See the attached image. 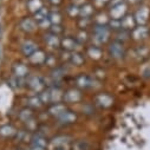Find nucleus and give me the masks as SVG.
I'll return each instance as SVG.
<instances>
[{
	"mask_svg": "<svg viewBox=\"0 0 150 150\" xmlns=\"http://www.w3.org/2000/svg\"><path fill=\"white\" fill-rule=\"evenodd\" d=\"M46 58H47V56L45 54L44 51L37 50L34 53H32V54L28 57V60H30V63L33 64V65H42V64H45Z\"/></svg>",
	"mask_w": 150,
	"mask_h": 150,
	"instance_id": "8",
	"label": "nucleus"
},
{
	"mask_svg": "<svg viewBox=\"0 0 150 150\" xmlns=\"http://www.w3.org/2000/svg\"><path fill=\"white\" fill-rule=\"evenodd\" d=\"M110 37V28L106 25H96L93 28V42L95 45L104 44L109 40Z\"/></svg>",
	"mask_w": 150,
	"mask_h": 150,
	"instance_id": "1",
	"label": "nucleus"
},
{
	"mask_svg": "<svg viewBox=\"0 0 150 150\" xmlns=\"http://www.w3.org/2000/svg\"><path fill=\"white\" fill-rule=\"evenodd\" d=\"M10 82H11V85H12L14 89H20V88L24 86V78H18V77L13 76Z\"/></svg>",
	"mask_w": 150,
	"mask_h": 150,
	"instance_id": "35",
	"label": "nucleus"
},
{
	"mask_svg": "<svg viewBox=\"0 0 150 150\" xmlns=\"http://www.w3.org/2000/svg\"><path fill=\"white\" fill-rule=\"evenodd\" d=\"M65 111H66V106L64 104H62V103H53L51 105V108L49 109L50 115H52V116H54L57 118L63 114V112H65Z\"/></svg>",
	"mask_w": 150,
	"mask_h": 150,
	"instance_id": "16",
	"label": "nucleus"
},
{
	"mask_svg": "<svg viewBox=\"0 0 150 150\" xmlns=\"http://www.w3.org/2000/svg\"><path fill=\"white\" fill-rule=\"evenodd\" d=\"M27 104L31 108H37L38 109V108H40L43 105V102L39 98V96H31V97L27 98Z\"/></svg>",
	"mask_w": 150,
	"mask_h": 150,
	"instance_id": "29",
	"label": "nucleus"
},
{
	"mask_svg": "<svg viewBox=\"0 0 150 150\" xmlns=\"http://www.w3.org/2000/svg\"><path fill=\"white\" fill-rule=\"evenodd\" d=\"M109 25H110V30H121L122 28V24H121V20H115V19H111L109 21Z\"/></svg>",
	"mask_w": 150,
	"mask_h": 150,
	"instance_id": "38",
	"label": "nucleus"
},
{
	"mask_svg": "<svg viewBox=\"0 0 150 150\" xmlns=\"http://www.w3.org/2000/svg\"><path fill=\"white\" fill-rule=\"evenodd\" d=\"M129 37H130V33H129V31L121 28V30H120V31L116 33V42H120V43H124V42H127V40L129 39Z\"/></svg>",
	"mask_w": 150,
	"mask_h": 150,
	"instance_id": "31",
	"label": "nucleus"
},
{
	"mask_svg": "<svg viewBox=\"0 0 150 150\" xmlns=\"http://www.w3.org/2000/svg\"><path fill=\"white\" fill-rule=\"evenodd\" d=\"M19 26L24 32H33L37 28V21L32 18H24L20 20Z\"/></svg>",
	"mask_w": 150,
	"mask_h": 150,
	"instance_id": "13",
	"label": "nucleus"
},
{
	"mask_svg": "<svg viewBox=\"0 0 150 150\" xmlns=\"http://www.w3.org/2000/svg\"><path fill=\"white\" fill-rule=\"evenodd\" d=\"M16 134L17 131L12 125H3L0 128V135L4 137H11V136H14Z\"/></svg>",
	"mask_w": 150,
	"mask_h": 150,
	"instance_id": "27",
	"label": "nucleus"
},
{
	"mask_svg": "<svg viewBox=\"0 0 150 150\" xmlns=\"http://www.w3.org/2000/svg\"><path fill=\"white\" fill-rule=\"evenodd\" d=\"M26 127H27L28 130H34V129L37 128V125H35V123H34V120L32 118L31 121H28V122L26 123Z\"/></svg>",
	"mask_w": 150,
	"mask_h": 150,
	"instance_id": "46",
	"label": "nucleus"
},
{
	"mask_svg": "<svg viewBox=\"0 0 150 150\" xmlns=\"http://www.w3.org/2000/svg\"><path fill=\"white\" fill-rule=\"evenodd\" d=\"M109 21H110V19L105 13H99L95 17L96 25H106V24H109Z\"/></svg>",
	"mask_w": 150,
	"mask_h": 150,
	"instance_id": "32",
	"label": "nucleus"
},
{
	"mask_svg": "<svg viewBox=\"0 0 150 150\" xmlns=\"http://www.w3.org/2000/svg\"><path fill=\"white\" fill-rule=\"evenodd\" d=\"M88 56L92 59H99L102 57V50L97 45H92L88 49Z\"/></svg>",
	"mask_w": 150,
	"mask_h": 150,
	"instance_id": "24",
	"label": "nucleus"
},
{
	"mask_svg": "<svg viewBox=\"0 0 150 150\" xmlns=\"http://www.w3.org/2000/svg\"><path fill=\"white\" fill-rule=\"evenodd\" d=\"M95 100H96V104L102 106V108H109L114 103V98H112L110 95L108 93H99L95 97Z\"/></svg>",
	"mask_w": 150,
	"mask_h": 150,
	"instance_id": "11",
	"label": "nucleus"
},
{
	"mask_svg": "<svg viewBox=\"0 0 150 150\" xmlns=\"http://www.w3.org/2000/svg\"><path fill=\"white\" fill-rule=\"evenodd\" d=\"M90 145L85 141H79L76 143V150H89Z\"/></svg>",
	"mask_w": 150,
	"mask_h": 150,
	"instance_id": "40",
	"label": "nucleus"
},
{
	"mask_svg": "<svg viewBox=\"0 0 150 150\" xmlns=\"http://www.w3.org/2000/svg\"><path fill=\"white\" fill-rule=\"evenodd\" d=\"M39 98L42 99L43 104L44 103H51V99H50V90H44L39 93Z\"/></svg>",
	"mask_w": 150,
	"mask_h": 150,
	"instance_id": "37",
	"label": "nucleus"
},
{
	"mask_svg": "<svg viewBox=\"0 0 150 150\" xmlns=\"http://www.w3.org/2000/svg\"><path fill=\"white\" fill-rule=\"evenodd\" d=\"M37 50H38V45H37L34 42H32V40H25L21 44V51L26 57H30Z\"/></svg>",
	"mask_w": 150,
	"mask_h": 150,
	"instance_id": "14",
	"label": "nucleus"
},
{
	"mask_svg": "<svg viewBox=\"0 0 150 150\" xmlns=\"http://www.w3.org/2000/svg\"><path fill=\"white\" fill-rule=\"evenodd\" d=\"M63 99L66 103H77L82 99V92L78 89H70L64 93Z\"/></svg>",
	"mask_w": 150,
	"mask_h": 150,
	"instance_id": "7",
	"label": "nucleus"
},
{
	"mask_svg": "<svg viewBox=\"0 0 150 150\" xmlns=\"http://www.w3.org/2000/svg\"><path fill=\"white\" fill-rule=\"evenodd\" d=\"M90 24H91V19H90V18H81V20H79V26H81L82 28L89 27Z\"/></svg>",
	"mask_w": 150,
	"mask_h": 150,
	"instance_id": "42",
	"label": "nucleus"
},
{
	"mask_svg": "<svg viewBox=\"0 0 150 150\" xmlns=\"http://www.w3.org/2000/svg\"><path fill=\"white\" fill-rule=\"evenodd\" d=\"M45 64H46V65H50V66H54V65H56V58H53V57H51V56H47Z\"/></svg>",
	"mask_w": 150,
	"mask_h": 150,
	"instance_id": "45",
	"label": "nucleus"
},
{
	"mask_svg": "<svg viewBox=\"0 0 150 150\" xmlns=\"http://www.w3.org/2000/svg\"><path fill=\"white\" fill-rule=\"evenodd\" d=\"M79 44H83L88 40V33L85 31H81L78 34H77V39H76Z\"/></svg>",
	"mask_w": 150,
	"mask_h": 150,
	"instance_id": "39",
	"label": "nucleus"
},
{
	"mask_svg": "<svg viewBox=\"0 0 150 150\" xmlns=\"http://www.w3.org/2000/svg\"><path fill=\"white\" fill-rule=\"evenodd\" d=\"M38 25H39L42 28H50V27L52 26V24H51V21H50L49 18H46V19H44L43 21L38 23Z\"/></svg>",
	"mask_w": 150,
	"mask_h": 150,
	"instance_id": "43",
	"label": "nucleus"
},
{
	"mask_svg": "<svg viewBox=\"0 0 150 150\" xmlns=\"http://www.w3.org/2000/svg\"><path fill=\"white\" fill-rule=\"evenodd\" d=\"M12 72H13V76L25 79L28 74V67L23 63H16L12 67Z\"/></svg>",
	"mask_w": 150,
	"mask_h": 150,
	"instance_id": "10",
	"label": "nucleus"
},
{
	"mask_svg": "<svg viewBox=\"0 0 150 150\" xmlns=\"http://www.w3.org/2000/svg\"><path fill=\"white\" fill-rule=\"evenodd\" d=\"M129 3H131V4H137V3H141L142 0H128Z\"/></svg>",
	"mask_w": 150,
	"mask_h": 150,
	"instance_id": "51",
	"label": "nucleus"
},
{
	"mask_svg": "<svg viewBox=\"0 0 150 150\" xmlns=\"http://www.w3.org/2000/svg\"><path fill=\"white\" fill-rule=\"evenodd\" d=\"M19 118L20 121H23L24 123H27L28 121H31L33 118V112L31 109H23L20 112H19Z\"/></svg>",
	"mask_w": 150,
	"mask_h": 150,
	"instance_id": "25",
	"label": "nucleus"
},
{
	"mask_svg": "<svg viewBox=\"0 0 150 150\" xmlns=\"http://www.w3.org/2000/svg\"><path fill=\"white\" fill-rule=\"evenodd\" d=\"M66 145H59V146H53V150H66Z\"/></svg>",
	"mask_w": 150,
	"mask_h": 150,
	"instance_id": "48",
	"label": "nucleus"
},
{
	"mask_svg": "<svg viewBox=\"0 0 150 150\" xmlns=\"http://www.w3.org/2000/svg\"><path fill=\"white\" fill-rule=\"evenodd\" d=\"M149 28L145 26V25H138L136 26L132 31H131V37H132V39L134 40H143L145 39L148 34H149Z\"/></svg>",
	"mask_w": 150,
	"mask_h": 150,
	"instance_id": "6",
	"label": "nucleus"
},
{
	"mask_svg": "<svg viewBox=\"0 0 150 150\" xmlns=\"http://www.w3.org/2000/svg\"><path fill=\"white\" fill-rule=\"evenodd\" d=\"M62 32H63V28H62L60 25H52V26L50 27V33H52V34L59 35Z\"/></svg>",
	"mask_w": 150,
	"mask_h": 150,
	"instance_id": "41",
	"label": "nucleus"
},
{
	"mask_svg": "<svg viewBox=\"0 0 150 150\" xmlns=\"http://www.w3.org/2000/svg\"><path fill=\"white\" fill-rule=\"evenodd\" d=\"M43 7V0H27V8L31 12H37Z\"/></svg>",
	"mask_w": 150,
	"mask_h": 150,
	"instance_id": "23",
	"label": "nucleus"
},
{
	"mask_svg": "<svg viewBox=\"0 0 150 150\" xmlns=\"http://www.w3.org/2000/svg\"><path fill=\"white\" fill-rule=\"evenodd\" d=\"M46 18H49V11L45 7H42L40 10H38L37 12L33 13V19L37 23H40V21H43Z\"/></svg>",
	"mask_w": 150,
	"mask_h": 150,
	"instance_id": "22",
	"label": "nucleus"
},
{
	"mask_svg": "<svg viewBox=\"0 0 150 150\" xmlns=\"http://www.w3.org/2000/svg\"><path fill=\"white\" fill-rule=\"evenodd\" d=\"M30 150H45V148H40V146H34V145H32V148H31Z\"/></svg>",
	"mask_w": 150,
	"mask_h": 150,
	"instance_id": "50",
	"label": "nucleus"
},
{
	"mask_svg": "<svg viewBox=\"0 0 150 150\" xmlns=\"http://www.w3.org/2000/svg\"><path fill=\"white\" fill-rule=\"evenodd\" d=\"M124 0H110V6L114 7L116 5H120V4H123Z\"/></svg>",
	"mask_w": 150,
	"mask_h": 150,
	"instance_id": "47",
	"label": "nucleus"
},
{
	"mask_svg": "<svg viewBox=\"0 0 150 150\" xmlns=\"http://www.w3.org/2000/svg\"><path fill=\"white\" fill-rule=\"evenodd\" d=\"M76 85L79 89H89L93 86V81L86 74H81L76 78Z\"/></svg>",
	"mask_w": 150,
	"mask_h": 150,
	"instance_id": "12",
	"label": "nucleus"
},
{
	"mask_svg": "<svg viewBox=\"0 0 150 150\" xmlns=\"http://www.w3.org/2000/svg\"><path fill=\"white\" fill-rule=\"evenodd\" d=\"M46 144H47L46 138H45V137H43L42 135H37V136H34V137L32 138V145H34V146L45 148V146H46Z\"/></svg>",
	"mask_w": 150,
	"mask_h": 150,
	"instance_id": "30",
	"label": "nucleus"
},
{
	"mask_svg": "<svg viewBox=\"0 0 150 150\" xmlns=\"http://www.w3.org/2000/svg\"><path fill=\"white\" fill-rule=\"evenodd\" d=\"M44 40H45L46 45H47L49 47H51V49H57V47L60 45V39H59V37L56 35V34H52V33L45 35Z\"/></svg>",
	"mask_w": 150,
	"mask_h": 150,
	"instance_id": "17",
	"label": "nucleus"
},
{
	"mask_svg": "<svg viewBox=\"0 0 150 150\" xmlns=\"http://www.w3.org/2000/svg\"><path fill=\"white\" fill-rule=\"evenodd\" d=\"M67 142H69V137H66V136H58V137L52 139L51 144H52V146H59V145H66Z\"/></svg>",
	"mask_w": 150,
	"mask_h": 150,
	"instance_id": "33",
	"label": "nucleus"
},
{
	"mask_svg": "<svg viewBox=\"0 0 150 150\" xmlns=\"http://www.w3.org/2000/svg\"><path fill=\"white\" fill-rule=\"evenodd\" d=\"M93 14V6L90 4H84L79 7V16L81 18H91Z\"/></svg>",
	"mask_w": 150,
	"mask_h": 150,
	"instance_id": "20",
	"label": "nucleus"
},
{
	"mask_svg": "<svg viewBox=\"0 0 150 150\" xmlns=\"http://www.w3.org/2000/svg\"><path fill=\"white\" fill-rule=\"evenodd\" d=\"M28 88L34 92H42L45 90V82L40 76H31L27 81Z\"/></svg>",
	"mask_w": 150,
	"mask_h": 150,
	"instance_id": "2",
	"label": "nucleus"
},
{
	"mask_svg": "<svg viewBox=\"0 0 150 150\" xmlns=\"http://www.w3.org/2000/svg\"><path fill=\"white\" fill-rule=\"evenodd\" d=\"M150 17V8L148 6H141L136 12H135V21L138 25H145L149 20Z\"/></svg>",
	"mask_w": 150,
	"mask_h": 150,
	"instance_id": "4",
	"label": "nucleus"
},
{
	"mask_svg": "<svg viewBox=\"0 0 150 150\" xmlns=\"http://www.w3.org/2000/svg\"><path fill=\"white\" fill-rule=\"evenodd\" d=\"M64 97L63 91L59 88H52L50 89V99L51 103H59V100H62Z\"/></svg>",
	"mask_w": 150,
	"mask_h": 150,
	"instance_id": "19",
	"label": "nucleus"
},
{
	"mask_svg": "<svg viewBox=\"0 0 150 150\" xmlns=\"http://www.w3.org/2000/svg\"><path fill=\"white\" fill-rule=\"evenodd\" d=\"M121 24H122V28L123 30H127V31H131L136 27V21H135V18L134 16H125L122 20H121Z\"/></svg>",
	"mask_w": 150,
	"mask_h": 150,
	"instance_id": "18",
	"label": "nucleus"
},
{
	"mask_svg": "<svg viewBox=\"0 0 150 150\" xmlns=\"http://www.w3.org/2000/svg\"><path fill=\"white\" fill-rule=\"evenodd\" d=\"M132 53H134V57H135L136 59H144V58H146L148 54H149V49H148L146 46H144V45L137 46V47L134 50Z\"/></svg>",
	"mask_w": 150,
	"mask_h": 150,
	"instance_id": "21",
	"label": "nucleus"
},
{
	"mask_svg": "<svg viewBox=\"0 0 150 150\" xmlns=\"http://www.w3.org/2000/svg\"><path fill=\"white\" fill-rule=\"evenodd\" d=\"M93 3H95V6H97V7H103L104 5H106V4L110 3V0H93Z\"/></svg>",
	"mask_w": 150,
	"mask_h": 150,
	"instance_id": "44",
	"label": "nucleus"
},
{
	"mask_svg": "<svg viewBox=\"0 0 150 150\" xmlns=\"http://www.w3.org/2000/svg\"><path fill=\"white\" fill-rule=\"evenodd\" d=\"M127 11H128V6L125 3L116 5L114 7H111L109 11L110 18L111 19H115V20H122L125 16H127Z\"/></svg>",
	"mask_w": 150,
	"mask_h": 150,
	"instance_id": "3",
	"label": "nucleus"
},
{
	"mask_svg": "<svg viewBox=\"0 0 150 150\" xmlns=\"http://www.w3.org/2000/svg\"><path fill=\"white\" fill-rule=\"evenodd\" d=\"M49 19L52 25H60L62 23V14L58 11H51L49 13Z\"/></svg>",
	"mask_w": 150,
	"mask_h": 150,
	"instance_id": "28",
	"label": "nucleus"
},
{
	"mask_svg": "<svg viewBox=\"0 0 150 150\" xmlns=\"http://www.w3.org/2000/svg\"><path fill=\"white\" fill-rule=\"evenodd\" d=\"M49 1H50L51 4H53V5H58V4H60L62 0H49Z\"/></svg>",
	"mask_w": 150,
	"mask_h": 150,
	"instance_id": "49",
	"label": "nucleus"
},
{
	"mask_svg": "<svg viewBox=\"0 0 150 150\" xmlns=\"http://www.w3.org/2000/svg\"><path fill=\"white\" fill-rule=\"evenodd\" d=\"M60 46L65 51H71V50L77 51V50H79L77 46H81V44L77 40H74L73 38H71V37H65V38H63L60 40Z\"/></svg>",
	"mask_w": 150,
	"mask_h": 150,
	"instance_id": "9",
	"label": "nucleus"
},
{
	"mask_svg": "<svg viewBox=\"0 0 150 150\" xmlns=\"http://www.w3.org/2000/svg\"><path fill=\"white\" fill-rule=\"evenodd\" d=\"M76 120H77V117L74 115V112H72L70 110H66L58 117V121L62 124H72L73 122H76Z\"/></svg>",
	"mask_w": 150,
	"mask_h": 150,
	"instance_id": "15",
	"label": "nucleus"
},
{
	"mask_svg": "<svg viewBox=\"0 0 150 150\" xmlns=\"http://www.w3.org/2000/svg\"><path fill=\"white\" fill-rule=\"evenodd\" d=\"M65 74V72H64V70L63 69H56L53 72H52V78H53V81H60L62 78H63V76Z\"/></svg>",
	"mask_w": 150,
	"mask_h": 150,
	"instance_id": "36",
	"label": "nucleus"
},
{
	"mask_svg": "<svg viewBox=\"0 0 150 150\" xmlns=\"http://www.w3.org/2000/svg\"><path fill=\"white\" fill-rule=\"evenodd\" d=\"M67 13H69V16L72 17V18L79 16V6H78L77 4L70 5V6L67 7Z\"/></svg>",
	"mask_w": 150,
	"mask_h": 150,
	"instance_id": "34",
	"label": "nucleus"
},
{
	"mask_svg": "<svg viewBox=\"0 0 150 150\" xmlns=\"http://www.w3.org/2000/svg\"><path fill=\"white\" fill-rule=\"evenodd\" d=\"M109 53L112 58L115 59H122L125 54V50H124V46H123V43H120V42H114L112 44H110L109 46Z\"/></svg>",
	"mask_w": 150,
	"mask_h": 150,
	"instance_id": "5",
	"label": "nucleus"
},
{
	"mask_svg": "<svg viewBox=\"0 0 150 150\" xmlns=\"http://www.w3.org/2000/svg\"><path fill=\"white\" fill-rule=\"evenodd\" d=\"M70 63L76 65V66H79L84 63V58L83 56L78 52V51H74L73 53H71V58H70Z\"/></svg>",
	"mask_w": 150,
	"mask_h": 150,
	"instance_id": "26",
	"label": "nucleus"
}]
</instances>
